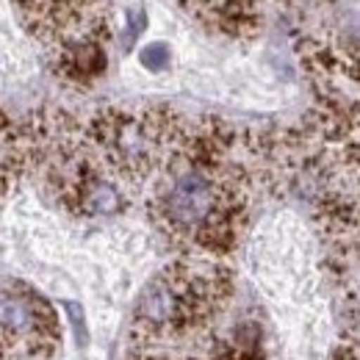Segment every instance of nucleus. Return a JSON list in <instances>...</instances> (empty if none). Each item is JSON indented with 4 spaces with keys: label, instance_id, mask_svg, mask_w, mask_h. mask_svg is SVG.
<instances>
[{
    "label": "nucleus",
    "instance_id": "nucleus-1",
    "mask_svg": "<svg viewBox=\"0 0 360 360\" xmlns=\"http://www.w3.org/2000/svg\"><path fill=\"white\" fill-rule=\"evenodd\" d=\"M233 147L236 134L222 122L186 125L150 194L155 225L175 244L211 258L233 250L247 214V175Z\"/></svg>",
    "mask_w": 360,
    "mask_h": 360
},
{
    "label": "nucleus",
    "instance_id": "nucleus-3",
    "mask_svg": "<svg viewBox=\"0 0 360 360\" xmlns=\"http://www.w3.org/2000/svg\"><path fill=\"white\" fill-rule=\"evenodd\" d=\"M186 122L167 108H108L86 125L100 164L122 180H147L178 150Z\"/></svg>",
    "mask_w": 360,
    "mask_h": 360
},
{
    "label": "nucleus",
    "instance_id": "nucleus-4",
    "mask_svg": "<svg viewBox=\"0 0 360 360\" xmlns=\"http://www.w3.org/2000/svg\"><path fill=\"white\" fill-rule=\"evenodd\" d=\"M141 64L147 67V70H164L167 64H169V50L164 45H150L144 47V53H141Z\"/></svg>",
    "mask_w": 360,
    "mask_h": 360
},
{
    "label": "nucleus",
    "instance_id": "nucleus-2",
    "mask_svg": "<svg viewBox=\"0 0 360 360\" xmlns=\"http://www.w3.org/2000/svg\"><path fill=\"white\" fill-rule=\"evenodd\" d=\"M25 31L50 50L56 72L89 86L108 67V3L105 0H11Z\"/></svg>",
    "mask_w": 360,
    "mask_h": 360
}]
</instances>
